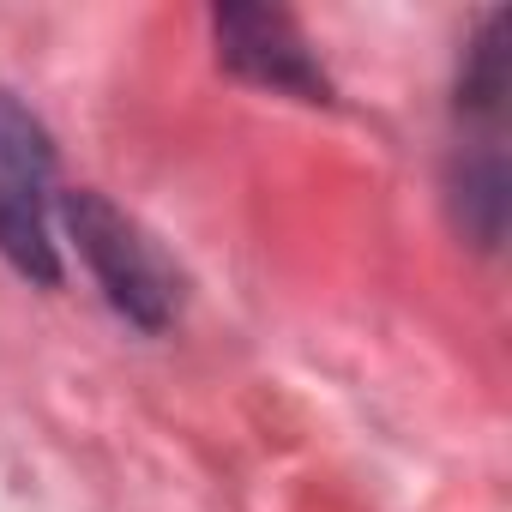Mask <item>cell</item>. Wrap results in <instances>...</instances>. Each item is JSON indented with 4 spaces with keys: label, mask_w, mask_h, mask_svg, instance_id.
Instances as JSON below:
<instances>
[{
    "label": "cell",
    "mask_w": 512,
    "mask_h": 512,
    "mask_svg": "<svg viewBox=\"0 0 512 512\" xmlns=\"http://www.w3.org/2000/svg\"><path fill=\"white\" fill-rule=\"evenodd\" d=\"M61 217H67V235L79 241V260H85V272L97 278L103 302H109L127 326L163 332V326L175 320V308H181V272L163 260V247H157L127 211H115V205H109L103 193H91V187L67 193V199H61Z\"/></svg>",
    "instance_id": "1"
},
{
    "label": "cell",
    "mask_w": 512,
    "mask_h": 512,
    "mask_svg": "<svg viewBox=\"0 0 512 512\" xmlns=\"http://www.w3.org/2000/svg\"><path fill=\"white\" fill-rule=\"evenodd\" d=\"M49 199H55V145L19 97L0 91V253L31 284H61Z\"/></svg>",
    "instance_id": "2"
},
{
    "label": "cell",
    "mask_w": 512,
    "mask_h": 512,
    "mask_svg": "<svg viewBox=\"0 0 512 512\" xmlns=\"http://www.w3.org/2000/svg\"><path fill=\"white\" fill-rule=\"evenodd\" d=\"M211 37H217V61L235 79L278 91V97H302V103H332V79L290 13L235 0V7L211 13Z\"/></svg>",
    "instance_id": "3"
}]
</instances>
